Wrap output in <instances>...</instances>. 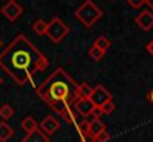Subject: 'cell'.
Masks as SVG:
<instances>
[{
    "instance_id": "6da1fadb",
    "label": "cell",
    "mask_w": 153,
    "mask_h": 142,
    "mask_svg": "<svg viewBox=\"0 0 153 142\" xmlns=\"http://www.w3.org/2000/svg\"><path fill=\"white\" fill-rule=\"evenodd\" d=\"M48 65L46 56L22 34L0 53V67L19 86L25 85L34 73L45 71Z\"/></svg>"
},
{
    "instance_id": "7a4b0ae2",
    "label": "cell",
    "mask_w": 153,
    "mask_h": 142,
    "mask_svg": "<svg viewBox=\"0 0 153 142\" xmlns=\"http://www.w3.org/2000/svg\"><path fill=\"white\" fill-rule=\"evenodd\" d=\"M71 85L74 86L71 77L62 68H58L40 85L37 93L52 110L61 114L64 108L74 104V92L71 93Z\"/></svg>"
},
{
    "instance_id": "3957f363",
    "label": "cell",
    "mask_w": 153,
    "mask_h": 142,
    "mask_svg": "<svg viewBox=\"0 0 153 142\" xmlns=\"http://www.w3.org/2000/svg\"><path fill=\"white\" fill-rule=\"evenodd\" d=\"M74 16L79 19V22L85 28H91V27H94V24H97V21L102 16V10L101 7L97 6L92 0H85L76 9Z\"/></svg>"
},
{
    "instance_id": "277c9868",
    "label": "cell",
    "mask_w": 153,
    "mask_h": 142,
    "mask_svg": "<svg viewBox=\"0 0 153 142\" xmlns=\"http://www.w3.org/2000/svg\"><path fill=\"white\" fill-rule=\"evenodd\" d=\"M70 33V27L58 16L52 18L48 22V30H46V36L52 43H61L65 36H68Z\"/></svg>"
},
{
    "instance_id": "5b68a950",
    "label": "cell",
    "mask_w": 153,
    "mask_h": 142,
    "mask_svg": "<svg viewBox=\"0 0 153 142\" xmlns=\"http://www.w3.org/2000/svg\"><path fill=\"white\" fill-rule=\"evenodd\" d=\"M91 102L94 104V107L97 110H100L102 105H105L107 102H111V93L102 86V85H97L92 89V95H91Z\"/></svg>"
},
{
    "instance_id": "8992f818",
    "label": "cell",
    "mask_w": 153,
    "mask_h": 142,
    "mask_svg": "<svg viewBox=\"0 0 153 142\" xmlns=\"http://www.w3.org/2000/svg\"><path fill=\"white\" fill-rule=\"evenodd\" d=\"M22 12H24L22 6H21L18 1H15V0H9L7 3H4V4L1 6V13H3L10 22L16 21V19L22 15Z\"/></svg>"
},
{
    "instance_id": "52a82bcc",
    "label": "cell",
    "mask_w": 153,
    "mask_h": 142,
    "mask_svg": "<svg viewBox=\"0 0 153 142\" xmlns=\"http://www.w3.org/2000/svg\"><path fill=\"white\" fill-rule=\"evenodd\" d=\"M73 107H74V110H76L82 117H85V118H88V117L94 116V114H95V111H97V108L94 107V104H92V102H91V99H88V98L74 101Z\"/></svg>"
},
{
    "instance_id": "ba28073f",
    "label": "cell",
    "mask_w": 153,
    "mask_h": 142,
    "mask_svg": "<svg viewBox=\"0 0 153 142\" xmlns=\"http://www.w3.org/2000/svg\"><path fill=\"white\" fill-rule=\"evenodd\" d=\"M105 130V126H104V123H102L101 120H100V117H95L94 120H91L89 123H88V130H86V139L88 142H94L95 141V138L102 133ZM83 138V139H85Z\"/></svg>"
},
{
    "instance_id": "9c48e42d",
    "label": "cell",
    "mask_w": 153,
    "mask_h": 142,
    "mask_svg": "<svg viewBox=\"0 0 153 142\" xmlns=\"http://www.w3.org/2000/svg\"><path fill=\"white\" fill-rule=\"evenodd\" d=\"M135 24L138 25V28H141L143 31H150L153 28V12L149 9L141 10L137 16H135Z\"/></svg>"
},
{
    "instance_id": "30bf717a",
    "label": "cell",
    "mask_w": 153,
    "mask_h": 142,
    "mask_svg": "<svg viewBox=\"0 0 153 142\" xmlns=\"http://www.w3.org/2000/svg\"><path fill=\"white\" fill-rule=\"evenodd\" d=\"M39 129H40L43 133H46L48 136H52V135L59 129V121H58V118L53 117V116H46V117L40 121Z\"/></svg>"
},
{
    "instance_id": "8fae6325",
    "label": "cell",
    "mask_w": 153,
    "mask_h": 142,
    "mask_svg": "<svg viewBox=\"0 0 153 142\" xmlns=\"http://www.w3.org/2000/svg\"><path fill=\"white\" fill-rule=\"evenodd\" d=\"M92 89H94V88H91L86 82L76 85V88H74V101H77V99H85V98L89 99L91 95H92Z\"/></svg>"
},
{
    "instance_id": "7c38bea8",
    "label": "cell",
    "mask_w": 153,
    "mask_h": 142,
    "mask_svg": "<svg viewBox=\"0 0 153 142\" xmlns=\"http://www.w3.org/2000/svg\"><path fill=\"white\" fill-rule=\"evenodd\" d=\"M21 129L25 132V135H28V133L37 130V129H39V124H37V121L34 120V117L25 116V117L21 120Z\"/></svg>"
},
{
    "instance_id": "4fadbf2b",
    "label": "cell",
    "mask_w": 153,
    "mask_h": 142,
    "mask_svg": "<svg viewBox=\"0 0 153 142\" xmlns=\"http://www.w3.org/2000/svg\"><path fill=\"white\" fill-rule=\"evenodd\" d=\"M22 142H49V136L46 133H43L40 129H37V130L25 135L22 138Z\"/></svg>"
},
{
    "instance_id": "5bb4252c",
    "label": "cell",
    "mask_w": 153,
    "mask_h": 142,
    "mask_svg": "<svg viewBox=\"0 0 153 142\" xmlns=\"http://www.w3.org/2000/svg\"><path fill=\"white\" fill-rule=\"evenodd\" d=\"M13 129L6 123V121H0V142L9 141L13 136Z\"/></svg>"
},
{
    "instance_id": "9a60e30c",
    "label": "cell",
    "mask_w": 153,
    "mask_h": 142,
    "mask_svg": "<svg viewBox=\"0 0 153 142\" xmlns=\"http://www.w3.org/2000/svg\"><path fill=\"white\" fill-rule=\"evenodd\" d=\"M46 30H48V22L43 19H37L33 24V31L37 36H46Z\"/></svg>"
},
{
    "instance_id": "2e32d148",
    "label": "cell",
    "mask_w": 153,
    "mask_h": 142,
    "mask_svg": "<svg viewBox=\"0 0 153 142\" xmlns=\"http://www.w3.org/2000/svg\"><path fill=\"white\" fill-rule=\"evenodd\" d=\"M13 114H15V110H13V107L10 104H3L0 107V118L9 120V118L13 117Z\"/></svg>"
},
{
    "instance_id": "e0dca14e",
    "label": "cell",
    "mask_w": 153,
    "mask_h": 142,
    "mask_svg": "<svg viewBox=\"0 0 153 142\" xmlns=\"http://www.w3.org/2000/svg\"><path fill=\"white\" fill-rule=\"evenodd\" d=\"M92 46L98 47V49H101L104 52H107L108 50V47L111 46V43H110V40L105 37V36H100V37H97L95 40H94V45Z\"/></svg>"
},
{
    "instance_id": "ac0fdd59",
    "label": "cell",
    "mask_w": 153,
    "mask_h": 142,
    "mask_svg": "<svg viewBox=\"0 0 153 142\" xmlns=\"http://www.w3.org/2000/svg\"><path fill=\"white\" fill-rule=\"evenodd\" d=\"M61 117L65 120V123H67V124L74 123V118H76V116H74V113H73V108H71V107L64 108V110L61 111Z\"/></svg>"
},
{
    "instance_id": "d6986e66",
    "label": "cell",
    "mask_w": 153,
    "mask_h": 142,
    "mask_svg": "<svg viewBox=\"0 0 153 142\" xmlns=\"http://www.w3.org/2000/svg\"><path fill=\"white\" fill-rule=\"evenodd\" d=\"M88 55H89V58H91L92 61H101L102 58H104V55H105V52L101 50V49H98V47L92 46L88 50Z\"/></svg>"
},
{
    "instance_id": "ffe728a7",
    "label": "cell",
    "mask_w": 153,
    "mask_h": 142,
    "mask_svg": "<svg viewBox=\"0 0 153 142\" xmlns=\"http://www.w3.org/2000/svg\"><path fill=\"white\" fill-rule=\"evenodd\" d=\"M101 114H105V116H108V114H111L113 111H114V104H113V101L111 102H107L105 105H102L101 108L98 110Z\"/></svg>"
},
{
    "instance_id": "44dd1931",
    "label": "cell",
    "mask_w": 153,
    "mask_h": 142,
    "mask_svg": "<svg viewBox=\"0 0 153 142\" xmlns=\"http://www.w3.org/2000/svg\"><path fill=\"white\" fill-rule=\"evenodd\" d=\"M88 120L85 118V120H82L79 124H77V129H79V132H80V135H82V138H85L86 136V130H88Z\"/></svg>"
},
{
    "instance_id": "7402d4cb",
    "label": "cell",
    "mask_w": 153,
    "mask_h": 142,
    "mask_svg": "<svg viewBox=\"0 0 153 142\" xmlns=\"http://www.w3.org/2000/svg\"><path fill=\"white\" fill-rule=\"evenodd\" d=\"M108 141H110V133H108L107 130H104L102 133H100V135L95 138L94 142H108Z\"/></svg>"
},
{
    "instance_id": "603a6c76",
    "label": "cell",
    "mask_w": 153,
    "mask_h": 142,
    "mask_svg": "<svg viewBox=\"0 0 153 142\" xmlns=\"http://www.w3.org/2000/svg\"><path fill=\"white\" fill-rule=\"evenodd\" d=\"M126 3H128V4H129V6H131L132 9H140L141 6H144V0H141V1H134V0H128Z\"/></svg>"
},
{
    "instance_id": "cb8c5ba5",
    "label": "cell",
    "mask_w": 153,
    "mask_h": 142,
    "mask_svg": "<svg viewBox=\"0 0 153 142\" xmlns=\"http://www.w3.org/2000/svg\"><path fill=\"white\" fill-rule=\"evenodd\" d=\"M146 50H147V52H149V53L153 56V39L149 42V43H147V45H146Z\"/></svg>"
},
{
    "instance_id": "d4e9b609",
    "label": "cell",
    "mask_w": 153,
    "mask_h": 142,
    "mask_svg": "<svg viewBox=\"0 0 153 142\" xmlns=\"http://www.w3.org/2000/svg\"><path fill=\"white\" fill-rule=\"evenodd\" d=\"M144 6H147L149 10L153 12V0H144Z\"/></svg>"
},
{
    "instance_id": "484cf974",
    "label": "cell",
    "mask_w": 153,
    "mask_h": 142,
    "mask_svg": "<svg viewBox=\"0 0 153 142\" xmlns=\"http://www.w3.org/2000/svg\"><path fill=\"white\" fill-rule=\"evenodd\" d=\"M147 99H149V101H150V102L153 104V89L150 90V92H149V95H147Z\"/></svg>"
},
{
    "instance_id": "4316f807",
    "label": "cell",
    "mask_w": 153,
    "mask_h": 142,
    "mask_svg": "<svg viewBox=\"0 0 153 142\" xmlns=\"http://www.w3.org/2000/svg\"><path fill=\"white\" fill-rule=\"evenodd\" d=\"M3 47V42H1V39H0V49Z\"/></svg>"
},
{
    "instance_id": "83f0119b",
    "label": "cell",
    "mask_w": 153,
    "mask_h": 142,
    "mask_svg": "<svg viewBox=\"0 0 153 142\" xmlns=\"http://www.w3.org/2000/svg\"><path fill=\"white\" fill-rule=\"evenodd\" d=\"M1 83H3V80H1V77H0V86H1Z\"/></svg>"
}]
</instances>
